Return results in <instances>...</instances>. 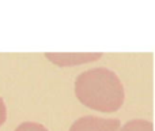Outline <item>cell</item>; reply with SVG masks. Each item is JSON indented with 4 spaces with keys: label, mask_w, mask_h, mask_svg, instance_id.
<instances>
[{
    "label": "cell",
    "mask_w": 155,
    "mask_h": 131,
    "mask_svg": "<svg viewBox=\"0 0 155 131\" xmlns=\"http://www.w3.org/2000/svg\"><path fill=\"white\" fill-rule=\"evenodd\" d=\"M75 94L80 102L99 112H116L124 102V86L120 78L107 68H91L75 81Z\"/></svg>",
    "instance_id": "cell-1"
},
{
    "label": "cell",
    "mask_w": 155,
    "mask_h": 131,
    "mask_svg": "<svg viewBox=\"0 0 155 131\" xmlns=\"http://www.w3.org/2000/svg\"><path fill=\"white\" fill-rule=\"evenodd\" d=\"M118 119H104L98 116H83L71 126L70 131H118Z\"/></svg>",
    "instance_id": "cell-2"
},
{
    "label": "cell",
    "mask_w": 155,
    "mask_h": 131,
    "mask_svg": "<svg viewBox=\"0 0 155 131\" xmlns=\"http://www.w3.org/2000/svg\"><path fill=\"white\" fill-rule=\"evenodd\" d=\"M45 57L59 67H72L102 57V53H45Z\"/></svg>",
    "instance_id": "cell-3"
},
{
    "label": "cell",
    "mask_w": 155,
    "mask_h": 131,
    "mask_svg": "<svg viewBox=\"0 0 155 131\" xmlns=\"http://www.w3.org/2000/svg\"><path fill=\"white\" fill-rule=\"evenodd\" d=\"M118 131H154V126L151 122L143 120V119H136L125 123L123 127H120Z\"/></svg>",
    "instance_id": "cell-4"
},
{
    "label": "cell",
    "mask_w": 155,
    "mask_h": 131,
    "mask_svg": "<svg viewBox=\"0 0 155 131\" xmlns=\"http://www.w3.org/2000/svg\"><path fill=\"white\" fill-rule=\"evenodd\" d=\"M15 131H48L46 127H44L40 123H34V122H25L21 126L16 127Z\"/></svg>",
    "instance_id": "cell-5"
},
{
    "label": "cell",
    "mask_w": 155,
    "mask_h": 131,
    "mask_svg": "<svg viewBox=\"0 0 155 131\" xmlns=\"http://www.w3.org/2000/svg\"><path fill=\"white\" fill-rule=\"evenodd\" d=\"M5 118H7V108H5L3 98H0V126L5 122Z\"/></svg>",
    "instance_id": "cell-6"
}]
</instances>
